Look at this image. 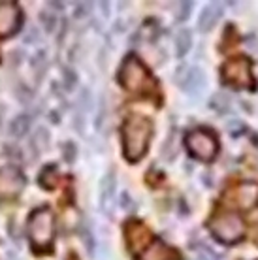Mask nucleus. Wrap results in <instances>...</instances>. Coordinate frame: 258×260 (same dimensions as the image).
I'll use <instances>...</instances> for the list:
<instances>
[{"instance_id": "obj_31", "label": "nucleus", "mask_w": 258, "mask_h": 260, "mask_svg": "<svg viewBox=\"0 0 258 260\" xmlns=\"http://www.w3.org/2000/svg\"><path fill=\"white\" fill-rule=\"evenodd\" d=\"M10 60L15 62V64H19L21 60H23V51H21V49H15V51L10 55Z\"/></svg>"}, {"instance_id": "obj_17", "label": "nucleus", "mask_w": 258, "mask_h": 260, "mask_svg": "<svg viewBox=\"0 0 258 260\" xmlns=\"http://www.w3.org/2000/svg\"><path fill=\"white\" fill-rule=\"evenodd\" d=\"M57 181H58V172L55 166H47V168L42 170V174H40V185L44 189H55Z\"/></svg>"}, {"instance_id": "obj_5", "label": "nucleus", "mask_w": 258, "mask_h": 260, "mask_svg": "<svg viewBox=\"0 0 258 260\" xmlns=\"http://www.w3.org/2000/svg\"><path fill=\"white\" fill-rule=\"evenodd\" d=\"M185 145L187 151L194 158L204 160V162H211L217 153H219V142L211 130L207 128H194L185 136Z\"/></svg>"}, {"instance_id": "obj_18", "label": "nucleus", "mask_w": 258, "mask_h": 260, "mask_svg": "<svg viewBox=\"0 0 258 260\" xmlns=\"http://www.w3.org/2000/svg\"><path fill=\"white\" fill-rule=\"evenodd\" d=\"M30 145L34 147V151H36V153H42V151L49 145V130L45 128V126H40V128H36Z\"/></svg>"}, {"instance_id": "obj_27", "label": "nucleus", "mask_w": 258, "mask_h": 260, "mask_svg": "<svg viewBox=\"0 0 258 260\" xmlns=\"http://www.w3.org/2000/svg\"><path fill=\"white\" fill-rule=\"evenodd\" d=\"M90 96H92V94H90L89 89H81L79 98H78V106H79V111H81V113L90 110Z\"/></svg>"}, {"instance_id": "obj_33", "label": "nucleus", "mask_w": 258, "mask_h": 260, "mask_svg": "<svg viewBox=\"0 0 258 260\" xmlns=\"http://www.w3.org/2000/svg\"><path fill=\"white\" fill-rule=\"evenodd\" d=\"M49 4H51L53 8H60V10H62V2H49Z\"/></svg>"}, {"instance_id": "obj_20", "label": "nucleus", "mask_w": 258, "mask_h": 260, "mask_svg": "<svg viewBox=\"0 0 258 260\" xmlns=\"http://www.w3.org/2000/svg\"><path fill=\"white\" fill-rule=\"evenodd\" d=\"M60 74H62V85H64L66 91H74V87L78 83V74H76V70L70 68V66H62Z\"/></svg>"}, {"instance_id": "obj_14", "label": "nucleus", "mask_w": 258, "mask_h": 260, "mask_svg": "<svg viewBox=\"0 0 258 260\" xmlns=\"http://www.w3.org/2000/svg\"><path fill=\"white\" fill-rule=\"evenodd\" d=\"M238 204L243 209H251L258 204V185L256 183H241L238 190Z\"/></svg>"}, {"instance_id": "obj_24", "label": "nucleus", "mask_w": 258, "mask_h": 260, "mask_svg": "<svg viewBox=\"0 0 258 260\" xmlns=\"http://www.w3.org/2000/svg\"><path fill=\"white\" fill-rule=\"evenodd\" d=\"M15 96L19 98L21 104H28L30 100H33V91L26 87V85H17V89H15Z\"/></svg>"}, {"instance_id": "obj_8", "label": "nucleus", "mask_w": 258, "mask_h": 260, "mask_svg": "<svg viewBox=\"0 0 258 260\" xmlns=\"http://www.w3.org/2000/svg\"><path fill=\"white\" fill-rule=\"evenodd\" d=\"M25 187V177L13 166L0 168V200H13Z\"/></svg>"}, {"instance_id": "obj_3", "label": "nucleus", "mask_w": 258, "mask_h": 260, "mask_svg": "<svg viewBox=\"0 0 258 260\" xmlns=\"http://www.w3.org/2000/svg\"><path fill=\"white\" fill-rule=\"evenodd\" d=\"M28 238L38 251H49L55 238V215L49 208H38L28 219Z\"/></svg>"}, {"instance_id": "obj_2", "label": "nucleus", "mask_w": 258, "mask_h": 260, "mask_svg": "<svg viewBox=\"0 0 258 260\" xmlns=\"http://www.w3.org/2000/svg\"><path fill=\"white\" fill-rule=\"evenodd\" d=\"M119 81L126 91L138 94V96H149L156 91V83L153 76L134 55H128L123 60L121 70H119Z\"/></svg>"}, {"instance_id": "obj_4", "label": "nucleus", "mask_w": 258, "mask_h": 260, "mask_svg": "<svg viewBox=\"0 0 258 260\" xmlns=\"http://www.w3.org/2000/svg\"><path fill=\"white\" fill-rule=\"evenodd\" d=\"M209 230L217 241L224 245H236L245 236V222L238 213L222 211L209 221Z\"/></svg>"}, {"instance_id": "obj_26", "label": "nucleus", "mask_w": 258, "mask_h": 260, "mask_svg": "<svg viewBox=\"0 0 258 260\" xmlns=\"http://www.w3.org/2000/svg\"><path fill=\"white\" fill-rule=\"evenodd\" d=\"M79 238L83 240L87 253L94 254V238H92V234H90V230H87V228H81V232H79Z\"/></svg>"}, {"instance_id": "obj_30", "label": "nucleus", "mask_w": 258, "mask_h": 260, "mask_svg": "<svg viewBox=\"0 0 258 260\" xmlns=\"http://www.w3.org/2000/svg\"><path fill=\"white\" fill-rule=\"evenodd\" d=\"M38 40H40L38 28H36V26H30V28H28V32H26L25 42H26V44H34V42H38Z\"/></svg>"}, {"instance_id": "obj_11", "label": "nucleus", "mask_w": 258, "mask_h": 260, "mask_svg": "<svg viewBox=\"0 0 258 260\" xmlns=\"http://www.w3.org/2000/svg\"><path fill=\"white\" fill-rule=\"evenodd\" d=\"M138 260H179V254L160 240H153L147 243L143 253L138 254Z\"/></svg>"}, {"instance_id": "obj_7", "label": "nucleus", "mask_w": 258, "mask_h": 260, "mask_svg": "<svg viewBox=\"0 0 258 260\" xmlns=\"http://www.w3.org/2000/svg\"><path fill=\"white\" fill-rule=\"evenodd\" d=\"M179 74H181V79H177L175 83L179 85L181 91L185 92V94H188L190 98H198L202 92L206 91L207 76L200 66H192V68H188L187 64H181V68L177 70L175 76H179Z\"/></svg>"}, {"instance_id": "obj_10", "label": "nucleus", "mask_w": 258, "mask_h": 260, "mask_svg": "<svg viewBox=\"0 0 258 260\" xmlns=\"http://www.w3.org/2000/svg\"><path fill=\"white\" fill-rule=\"evenodd\" d=\"M222 13H224V4H220V2L207 4L200 12V17H198V30L202 34L211 32L215 26H217V23L220 21Z\"/></svg>"}, {"instance_id": "obj_21", "label": "nucleus", "mask_w": 258, "mask_h": 260, "mask_svg": "<svg viewBox=\"0 0 258 260\" xmlns=\"http://www.w3.org/2000/svg\"><path fill=\"white\" fill-rule=\"evenodd\" d=\"M40 19H42V25H44L45 32H47V34H51L53 30H55V26H57V23H58L57 15H53L49 10L40 12Z\"/></svg>"}, {"instance_id": "obj_34", "label": "nucleus", "mask_w": 258, "mask_h": 260, "mask_svg": "<svg viewBox=\"0 0 258 260\" xmlns=\"http://www.w3.org/2000/svg\"><path fill=\"white\" fill-rule=\"evenodd\" d=\"M0 121H2V115H0Z\"/></svg>"}, {"instance_id": "obj_15", "label": "nucleus", "mask_w": 258, "mask_h": 260, "mask_svg": "<svg viewBox=\"0 0 258 260\" xmlns=\"http://www.w3.org/2000/svg\"><path fill=\"white\" fill-rule=\"evenodd\" d=\"M28 130H30V117L25 115V113H21V115H15V117L12 119L8 132H10V136H13V138H23Z\"/></svg>"}, {"instance_id": "obj_19", "label": "nucleus", "mask_w": 258, "mask_h": 260, "mask_svg": "<svg viewBox=\"0 0 258 260\" xmlns=\"http://www.w3.org/2000/svg\"><path fill=\"white\" fill-rule=\"evenodd\" d=\"M209 106H211V108H213L219 115H222V113H226V111H228V108H230V98H228V94L217 92V94H213V96H211V100H209Z\"/></svg>"}, {"instance_id": "obj_12", "label": "nucleus", "mask_w": 258, "mask_h": 260, "mask_svg": "<svg viewBox=\"0 0 258 260\" xmlns=\"http://www.w3.org/2000/svg\"><path fill=\"white\" fill-rule=\"evenodd\" d=\"M115 192H117V176L113 170H110L102 177V181H100V208H102V211H106V208L110 211V206L113 204Z\"/></svg>"}, {"instance_id": "obj_28", "label": "nucleus", "mask_w": 258, "mask_h": 260, "mask_svg": "<svg viewBox=\"0 0 258 260\" xmlns=\"http://www.w3.org/2000/svg\"><path fill=\"white\" fill-rule=\"evenodd\" d=\"M192 2H181L179 4V10H177V21L179 23H183V21H187L188 19V15H190V12H192Z\"/></svg>"}, {"instance_id": "obj_16", "label": "nucleus", "mask_w": 258, "mask_h": 260, "mask_svg": "<svg viewBox=\"0 0 258 260\" xmlns=\"http://www.w3.org/2000/svg\"><path fill=\"white\" fill-rule=\"evenodd\" d=\"M192 47V32L188 28H181L177 36H175V55L177 57H185Z\"/></svg>"}, {"instance_id": "obj_1", "label": "nucleus", "mask_w": 258, "mask_h": 260, "mask_svg": "<svg viewBox=\"0 0 258 260\" xmlns=\"http://www.w3.org/2000/svg\"><path fill=\"white\" fill-rule=\"evenodd\" d=\"M123 153L130 162H138L149 149L153 123L142 115H130L123 124Z\"/></svg>"}, {"instance_id": "obj_22", "label": "nucleus", "mask_w": 258, "mask_h": 260, "mask_svg": "<svg viewBox=\"0 0 258 260\" xmlns=\"http://www.w3.org/2000/svg\"><path fill=\"white\" fill-rule=\"evenodd\" d=\"M194 253L198 256V260H222L217 253H213L211 249H207L206 245H198L194 247Z\"/></svg>"}, {"instance_id": "obj_29", "label": "nucleus", "mask_w": 258, "mask_h": 260, "mask_svg": "<svg viewBox=\"0 0 258 260\" xmlns=\"http://www.w3.org/2000/svg\"><path fill=\"white\" fill-rule=\"evenodd\" d=\"M90 12V4L89 2H79L78 6H76V10H74V19H83V17H87Z\"/></svg>"}, {"instance_id": "obj_9", "label": "nucleus", "mask_w": 258, "mask_h": 260, "mask_svg": "<svg viewBox=\"0 0 258 260\" xmlns=\"http://www.w3.org/2000/svg\"><path fill=\"white\" fill-rule=\"evenodd\" d=\"M21 10L17 4L12 2H0V36H12L21 26Z\"/></svg>"}, {"instance_id": "obj_6", "label": "nucleus", "mask_w": 258, "mask_h": 260, "mask_svg": "<svg viewBox=\"0 0 258 260\" xmlns=\"http://www.w3.org/2000/svg\"><path fill=\"white\" fill-rule=\"evenodd\" d=\"M222 78L230 85H236L239 89H254V78H252V66L251 60L245 57L228 60L222 66Z\"/></svg>"}, {"instance_id": "obj_32", "label": "nucleus", "mask_w": 258, "mask_h": 260, "mask_svg": "<svg viewBox=\"0 0 258 260\" xmlns=\"http://www.w3.org/2000/svg\"><path fill=\"white\" fill-rule=\"evenodd\" d=\"M130 196H128V192H123V202H121V206H123L124 209H130V206H132V204H130Z\"/></svg>"}, {"instance_id": "obj_23", "label": "nucleus", "mask_w": 258, "mask_h": 260, "mask_svg": "<svg viewBox=\"0 0 258 260\" xmlns=\"http://www.w3.org/2000/svg\"><path fill=\"white\" fill-rule=\"evenodd\" d=\"M62 156H64L66 162H74L76 156H78V147L74 142H64L62 143Z\"/></svg>"}, {"instance_id": "obj_13", "label": "nucleus", "mask_w": 258, "mask_h": 260, "mask_svg": "<svg viewBox=\"0 0 258 260\" xmlns=\"http://www.w3.org/2000/svg\"><path fill=\"white\" fill-rule=\"evenodd\" d=\"M126 240H128L130 247L136 251V249H140V245L147 243L149 230L143 226V224H140V222L130 221L128 224H126Z\"/></svg>"}, {"instance_id": "obj_25", "label": "nucleus", "mask_w": 258, "mask_h": 260, "mask_svg": "<svg viewBox=\"0 0 258 260\" xmlns=\"http://www.w3.org/2000/svg\"><path fill=\"white\" fill-rule=\"evenodd\" d=\"M30 62H33V70L38 74V78H40V76L44 74V70H45V53L44 51L36 53Z\"/></svg>"}]
</instances>
